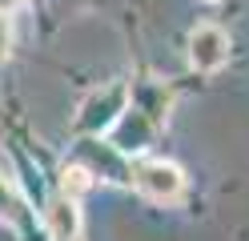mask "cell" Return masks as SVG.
Instances as JSON below:
<instances>
[{
    "label": "cell",
    "instance_id": "cell-3",
    "mask_svg": "<svg viewBox=\"0 0 249 241\" xmlns=\"http://www.w3.org/2000/svg\"><path fill=\"white\" fill-rule=\"evenodd\" d=\"M229 53H233V44H229V32H225V28L197 24V28L189 32V64H193L197 73L225 69V64H229Z\"/></svg>",
    "mask_w": 249,
    "mask_h": 241
},
{
    "label": "cell",
    "instance_id": "cell-7",
    "mask_svg": "<svg viewBox=\"0 0 249 241\" xmlns=\"http://www.w3.org/2000/svg\"><path fill=\"white\" fill-rule=\"evenodd\" d=\"M20 209H24V205H20V197H17V189L0 177V221H17Z\"/></svg>",
    "mask_w": 249,
    "mask_h": 241
},
{
    "label": "cell",
    "instance_id": "cell-5",
    "mask_svg": "<svg viewBox=\"0 0 249 241\" xmlns=\"http://www.w3.org/2000/svg\"><path fill=\"white\" fill-rule=\"evenodd\" d=\"M113 133V145H117V153H141L149 137H153V121L145 117L141 109H124V117L108 129Z\"/></svg>",
    "mask_w": 249,
    "mask_h": 241
},
{
    "label": "cell",
    "instance_id": "cell-10",
    "mask_svg": "<svg viewBox=\"0 0 249 241\" xmlns=\"http://www.w3.org/2000/svg\"><path fill=\"white\" fill-rule=\"evenodd\" d=\"M213 4H217V0H213Z\"/></svg>",
    "mask_w": 249,
    "mask_h": 241
},
{
    "label": "cell",
    "instance_id": "cell-8",
    "mask_svg": "<svg viewBox=\"0 0 249 241\" xmlns=\"http://www.w3.org/2000/svg\"><path fill=\"white\" fill-rule=\"evenodd\" d=\"M8 44H12V24H8V16L0 12V60L8 56Z\"/></svg>",
    "mask_w": 249,
    "mask_h": 241
},
{
    "label": "cell",
    "instance_id": "cell-4",
    "mask_svg": "<svg viewBox=\"0 0 249 241\" xmlns=\"http://www.w3.org/2000/svg\"><path fill=\"white\" fill-rule=\"evenodd\" d=\"M44 229H49L53 241H76L81 237V205H76L72 197H53L49 205H44Z\"/></svg>",
    "mask_w": 249,
    "mask_h": 241
},
{
    "label": "cell",
    "instance_id": "cell-9",
    "mask_svg": "<svg viewBox=\"0 0 249 241\" xmlns=\"http://www.w3.org/2000/svg\"><path fill=\"white\" fill-rule=\"evenodd\" d=\"M17 4H20V0H0V12H4V16H8V12H12V8H17Z\"/></svg>",
    "mask_w": 249,
    "mask_h": 241
},
{
    "label": "cell",
    "instance_id": "cell-6",
    "mask_svg": "<svg viewBox=\"0 0 249 241\" xmlns=\"http://www.w3.org/2000/svg\"><path fill=\"white\" fill-rule=\"evenodd\" d=\"M85 189H92V169H85V165H69L65 173H60V193L65 197H81Z\"/></svg>",
    "mask_w": 249,
    "mask_h": 241
},
{
    "label": "cell",
    "instance_id": "cell-2",
    "mask_svg": "<svg viewBox=\"0 0 249 241\" xmlns=\"http://www.w3.org/2000/svg\"><path fill=\"white\" fill-rule=\"evenodd\" d=\"M133 181H137V189H141L149 201H157V205H173L185 193V173L173 165V161H165V157L141 161V165L133 169Z\"/></svg>",
    "mask_w": 249,
    "mask_h": 241
},
{
    "label": "cell",
    "instance_id": "cell-1",
    "mask_svg": "<svg viewBox=\"0 0 249 241\" xmlns=\"http://www.w3.org/2000/svg\"><path fill=\"white\" fill-rule=\"evenodd\" d=\"M129 101H133V89L124 85V80H108V85L92 89V93L85 96V105L76 109V133H85V137L108 133V129L124 117Z\"/></svg>",
    "mask_w": 249,
    "mask_h": 241
}]
</instances>
